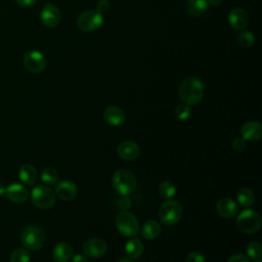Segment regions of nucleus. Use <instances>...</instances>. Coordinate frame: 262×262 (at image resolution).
Listing matches in <instances>:
<instances>
[{
  "label": "nucleus",
  "mask_w": 262,
  "mask_h": 262,
  "mask_svg": "<svg viewBox=\"0 0 262 262\" xmlns=\"http://www.w3.org/2000/svg\"><path fill=\"white\" fill-rule=\"evenodd\" d=\"M178 95L187 105L199 103L204 96L203 82L196 77H188L184 79L179 86Z\"/></svg>",
  "instance_id": "f257e3e1"
},
{
  "label": "nucleus",
  "mask_w": 262,
  "mask_h": 262,
  "mask_svg": "<svg viewBox=\"0 0 262 262\" xmlns=\"http://www.w3.org/2000/svg\"><path fill=\"white\" fill-rule=\"evenodd\" d=\"M112 183L115 190L121 195H129L136 188L137 181L131 171L126 169H120L114 173Z\"/></svg>",
  "instance_id": "f03ea898"
},
{
  "label": "nucleus",
  "mask_w": 262,
  "mask_h": 262,
  "mask_svg": "<svg viewBox=\"0 0 262 262\" xmlns=\"http://www.w3.org/2000/svg\"><path fill=\"white\" fill-rule=\"evenodd\" d=\"M20 242L26 249L37 251L41 249L45 243V233L36 225H28L21 230Z\"/></svg>",
  "instance_id": "7ed1b4c3"
},
{
  "label": "nucleus",
  "mask_w": 262,
  "mask_h": 262,
  "mask_svg": "<svg viewBox=\"0 0 262 262\" xmlns=\"http://www.w3.org/2000/svg\"><path fill=\"white\" fill-rule=\"evenodd\" d=\"M236 227L244 233H254L261 227V217L258 212L252 209L242 211L235 220Z\"/></svg>",
  "instance_id": "20e7f679"
},
{
  "label": "nucleus",
  "mask_w": 262,
  "mask_h": 262,
  "mask_svg": "<svg viewBox=\"0 0 262 262\" xmlns=\"http://www.w3.org/2000/svg\"><path fill=\"white\" fill-rule=\"evenodd\" d=\"M160 220L168 226L176 224L182 216V206L175 200H167L159 209Z\"/></svg>",
  "instance_id": "39448f33"
},
{
  "label": "nucleus",
  "mask_w": 262,
  "mask_h": 262,
  "mask_svg": "<svg viewBox=\"0 0 262 262\" xmlns=\"http://www.w3.org/2000/svg\"><path fill=\"white\" fill-rule=\"evenodd\" d=\"M116 227L124 236H134L139 231V222L134 214L122 211L116 217Z\"/></svg>",
  "instance_id": "423d86ee"
},
{
  "label": "nucleus",
  "mask_w": 262,
  "mask_h": 262,
  "mask_svg": "<svg viewBox=\"0 0 262 262\" xmlns=\"http://www.w3.org/2000/svg\"><path fill=\"white\" fill-rule=\"evenodd\" d=\"M31 200L36 207L46 210L55 204V193L48 186L39 184L32 189Z\"/></svg>",
  "instance_id": "0eeeda50"
},
{
  "label": "nucleus",
  "mask_w": 262,
  "mask_h": 262,
  "mask_svg": "<svg viewBox=\"0 0 262 262\" xmlns=\"http://www.w3.org/2000/svg\"><path fill=\"white\" fill-rule=\"evenodd\" d=\"M102 23V14L96 10H86L82 12L77 19L78 27L83 32L95 31L101 27Z\"/></svg>",
  "instance_id": "6e6552de"
},
{
  "label": "nucleus",
  "mask_w": 262,
  "mask_h": 262,
  "mask_svg": "<svg viewBox=\"0 0 262 262\" xmlns=\"http://www.w3.org/2000/svg\"><path fill=\"white\" fill-rule=\"evenodd\" d=\"M24 64L31 73L38 74L46 68V59L41 52L37 50H29L24 55Z\"/></svg>",
  "instance_id": "1a4fd4ad"
},
{
  "label": "nucleus",
  "mask_w": 262,
  "mask_h": 262,
  "mask_svg": "<svg viewBox=\"0 0 262 262\" xmlns=\"http://www.w3.org/2000/svg\"><path fill=\"white\" fill-rule=\"evenodd\" d=\"M107 251L106 243L98 237L87 239L83 244V252L87 257L96 259L102 257Z\"/></svg>",
  "instance_id": "9d476101"
},
{
  "label": "nucleus",
  "mask_w": 262,
  "mask_h": 262,
  "mask_svg": "<svg viewBox=\"0 0 262 262\" xmlns=\"http://www.w3.org/2000/svg\"><path fill=\"white\" fill-rule=\"evenodd\" d=\"M40 17H41V21L44 26L53 28L59 24L61 14H60L59 9L55 5H53L51 3H47L44 5V7L41 11Z\"/></svg>",
  "instance_id": "9b49d317"
},
{
  "label": "nucleus",
  "mask_w": 262,
  "mask_h": 262,
  "mask_svg": "<svg viewBox=\"0 0 262 262\" xmlns=\"http://www.w3.org/2000/svg\"><path fill=\"white\" fill-rule=\"evenodd\" d=\"M117 154L124 161H134L139 157L140 148L136 142L125 140L118 145Z\"/></svg>",
  "instance_id": "f8f14e48"
},
{
  "label": "nucleus",
  "mask_w": 262,
  "mask_h": 262,
  "mask_svg": "<svg viewBox=\"0 0 262 262\" xmlns=\"http://www.w3.org/2000/svg\"><path fill=\"white\" fill-rule=\"evenodd\" d=\"M242 138L245 140L256 141L262 136V125L258 121H248L241 128Z\"/></svg>",
  "instance_id": "ddd939ff"
},
{
  "label": "nucleus",
  "mask_w": 262,
  "mask_h": 262,
  "mask_svg": "<svg viewBox=\"0 0 262 262\" xmlns=\"http://www.w3.org/2000/svg\"><path fill=\"white\" fill-rule=\"evenodd\" d=\"M78 188L73 181L63 180L56 184L55 194L62 201H72L76 198Z\"/></svg>",
  "instance_id": "4468645a"
},
{
  "label": "nucleus",
  "mask_w": 262,
  "mask_h": 262,
  "mask_svg": "<svg viewBox=\"0 0 262 262\" xmlns=\"http://www.w3.org/2000/svg\"><path fill=\"white\" fill-rule=\"evenodd\" d=\"M5 193L7 194L8 199L16 204H20L27 201L28 199V190L27 188L17 182L10 183L6 188H5Z\"/></svg>",
  "instance_id": "2eb2a0df"
},
{
  "label": "nucleus",
  "mask_w": 262,
  "mask_h": 262,
  "mask_svg": "<svg viewBox=\"0 0 262 262\" xmlns=\"http://www.w3.org/2000/svg\"><path fill=\"white\" fill-rule=\"evenodd\" d=\"M249 17L247 11L242 7H234L230 10L228 14L229 25L236 30L244 29L248 24Z\"/></svg>",
  "instance_id": "dca6fc26"
},
{
  "label": "nucleus",
  "mask_w": 262,
  "mask_h": 262,
  "mask_svg": "<svg viewBox=\"0 0 262 262\" xmlns=\"http://www.w3.org/2000/svg\"><path fill=\"white\" fill-rule=\"evenodd\" d=\"M217 213L223 218H231L237 213V205L230 198H222L216 205Z\"/></svg>",
  "instance_id": "f3484780"
},
{
  "label": "nucleus",
  "mask_w": 262,
  "mask_h": 262,
  "mask_svg": "<svg viewBox=\"0 0 262 262\" xmlns=\"http://www.w3.org/2000/svg\"><path fill=\"white\" fill-rule=\"evenodd\" d=\"M104 121L112 126H120L125 121V114L119 106L111 105L103 112Z\"/></svg>",
  "instance_id": "a211bd4d"
},
{
  "label": "nucleus",
  "mask_w": 262,
  "mask_h": 262,
  "mask_svg": "<svg viewBox=\"0 0 262 262\" xmlns=\"http://www.w3.org/2000/svg\"><path fill=\"white\" fill-rule=\"evenodd\" d=\"M52 256L56 262H68L73 257V248L69 243L60 242L55 245Z\"/></svg>",
  "instance_id": "6ab92c4d"
},
{
  "label": "nucleus",
  "mask_w": 262,
  "mask_h": 262,
  "mask_svg": "<svg viewBox=\"0 0 262 262\" xmlns=\"http://www.w3.org/2000/svg\"><path fill=\"white\" fill-rule=\"evenodd\" d=\"M18 177L25 184L33 185L37 181L38 174L36 169L32 165L25 164L18 170Z\"/></svg>",
  "instance_id": "aec40b11"
},
{
  "label": "nucleus",
  "mask_w": 262,
  "mask_h": 262,
  "mask_svg": "<svg viewBox=\"0 0 262 262\" xmlns=\"http://www.w3.org/2000/svg\"><path fill=\"white\" fill-rule=\"evenodd\" d=\"M143 250H144L143 244L141 243L140 239L135 237L129 239L125 245V252L130 259L139 258L142 255Z\"/></svg>",
  "instance_id": "412c9836"
},
{
  "label": "nucleus",
  "mask_w": 262,
  "mask_h": 262,
  "mask_svg": "<svg viewBox=\"0 0 262 262\" xmlns=\"http://www.w3.org/2000/svg\"><path fill=\"white\" fill-rule=\"evenodd\" d=\"M161 233V225L156 220L146 221L141 227V235L145 239H154Z\"/></svg>",
  "instance_id": "4be33fe9"
},
{
  "label": "nucleus",
  "mask_w": 262,
  "mask_h": 262,
  "mask_svg": "<svg viewBox=\"0 0 262 262\" xmlns=\"http://www.w3.org/2000/svg\"><path fill=\"white\" fill-rule=\"evenodd\" d=\"M236 201L243 208H249L255 202V194L250 188L244 187L237 191Z\"/></svg>",
  "instance_id": "5701e85b"
},
{
  "label": "nucleus",
  "mask_w": 262,
  "mask_h": 262,
  "mask_svg": "<svg viewBox=\"0 0 262 262\" xmlns=\"http://www.w3.org/2000/svg\"><path fill=\"white\" fill-rule=\"evenodd\" d=\"M207 8H208L207 0H187L186 1V9L193 16L202 15L207 10Z\"/></svg>",
  "instance_id": "b1692460"
},
{
  "label": "nucleus",
  "mask_w": 262,
  "mask_h": 262,
  "mask_svg": "<svg viewBox=\"0 0 262 262\" xmlns=\"http://www.w3.org/2000/svg\"><path fill=\"white\" fill-rule=\"evenodd\" d=\"M159 193L163 199L169 200L176 193V186L172 181H163L159 185Z\"/></svg>",
  "instance_id": "393cba45"
},
{
  "label": "nucleus",
  "mask_w": 262,
  "mask_h": 262,
  "mask_svg": "<svg viewBox=\"0 0 262 262\" xmlns=\"http://www.w3.org/2000/svg\"><path fill=\"white\" fill-rule=\"evenodd\" d=\"M41 180L45 184L53 185L58 180V172L52 167H47L43 169L41 172Z\"/></svg>",
  "instance_id": "a878e982"
},
{
  "label": "nucleus",
  "mask_w": 262,
  "mask_h": 262,
  "mask_svg": "<svg viewBox=\"0 0 262 262\" xmlns=\"http://www.w3.org/2000/svg\"><path fill=\"white\" fill-rule=\"evenodd\" d=\"M246 251L248 256L253 260H258L262 256V246L259 242H256V241L249 243Z\"/></svg>",
  "instance_id": "bb28decb"
},
{
  "label": "nucleus",
  "mask_w": 262,
  "mask_h": 262,
  "mask_svg": "<svg viewBox=\"0 0 262 262\" xmlns=\"http://www.w3.org/2000/svg\"><path fill=\"white\" fill-rule=\"evenodd\" d=\"M10 262H30V254L25 248H17L11 253Z\"/></svg>",
  "instance_id": "cd10ccee"
},
{
  "label": "nucleus",
  "mask_w": 262,
  "mask_h": 262,
  "mask_svg": "<svg viewBox=\"0 0 262 262\" xmlns=\"http://www.w3.org/2000/svg\"><path fill=\"white\" fill-rule=\"evenodd\" d=\"M254 35L250 31H243L237 36V41L241 46L248 48L254 44Z\"/></svg>",
  "instance_id": "c85d7f7f"
},
{
  "label": "nucleus",
  "mask_w": 262,
  "mask_h": 262,
  "mask_svg": "<svg viewBox=\"0 0 262 262\" xmlns=\"http://www.w3.org/2000/svg\"><path fill=\"white\" fill-rule=\"evenodd\" d=\"M175 116L179 121H185L190 116V108L187 104L182 103L176 106L175 108Z\"/></svg>",
  "instance_id": "c756f323"
},
{
  "label": "nucleus",
  "mask_w": 262,
  "mask_h": 262,
  "mask_svg": "<svg viewBox=\"0 0 262 262\" xmlns=\"http://www.w3.org/2000/svg\"><path fill=\"white\" fill-rule=\"evenodd\" d=\"M185 262H206L204 256L196 251H193L188 254Z\"/></svg>",
  "instance_id": "7c9ffc66"
},
{
  "label": "nucleus",
  "mask_w": 262,
  "mask_h": 262,
  "mask_svg": "<svg viewBox=\"0 0 262 262\" xmlns=\"http://www.w3.org/2000/svg\"><path fill=\"white\" fill-rule=\"evenodd\" d=\"M246 147V140L244 138H235L232 141V148L234 151L241 152L245 149Z\"/></svg>",
  "instance_id": "2f4dec72"
},
{
  "label": "nucleus",
  "mask_w": 262,
  "mask_h": 262,
  "mask_svg": "<svg viewBox=\"0 0 262 262\" xmlns=\"http://www.w3.org/2000/svg\"><path fill=\"white\" fill-rule=\"evenodd\" d=\"M131 201H130V199L128 198V195H123L121 199H119V201H118V206H119V208L120 209H122V210H128L129 208H130V206H131Z\"/></svg>",
  "instance_id": "473e14b6"
},
{
  "label": "nucleus",
  "mask_w": 262,
  "mask_h": 262,
  "mask_svg": "<svg viewBox=\"0 0 262 262\" xmlns=\"http://www.w3.org/2000/svg\"><path fill=\"white\" fill-rule=\"evenodd\" d=\"M110 7V2L108 0H100L98 3H97V6H96V11H98L99 13H103L105 11H107Z\"/></svg>",
  "instance_id": "72a5a7b5"
},
{
  "label": "nucleus",
  "mask_w": 262,
  "mask_h": 262,
  "mask_svg": "<svg viewBox=\"0 0 262 262\" xmlns=\"http://www.w3.org/2000/svg\"><path fill=\"white\" fill-rule=\"evenodd\" d=\"M227 262H249V258L244 254H235L229 257Z\"/></svg>",
  "instance_id": "f704fd0d"
},
{
  "label": "nucleus",
  "mask_w": 262,
  "mask_h": 262,
  "mask_svg": "<svg viewBox=\"0 0 262 262\" xmlns=\"http://www.w3.org/2000/svg\"><path fill=\"white\" fill-rule=\"evenodd\" d=\"M37 0H15V2L21 7H30L36 3Z\"/></svg>",
  "instance_id": "c9c22d12"
},
{
  "label": "nucleus",
  "mask_w": 262,
  "mask_h": 262,
  "mask_svg": "<svg viewBox=\"0 0 262 262\" xmlns=\"http://www.w3.org/2000/svg\"><path fill=\"white\" fill-rule=\"evenodd\" d=\"M72 262H87V258L82 254H77L72 257Z\"/></svg>",
  "instance_id": "e433bc0d"
},
{
  "label": "nucleus",
  "mask_w": 262,
  "mask_h": 262,
  "mask_svg": "<svg viewBox=\"0 0 262 262\" xmlns=\"http://www.w3.org/2000/svg\"><path fill=\"white\" fill-rule=\"evenodd\" d=\"M207 2L216 6V5H219L222 2V0H207Z\"/></svg>",
  "instance_id": "4c0bfd02"
},
{
  "label": "nucleus",
  "mask_w": 262,
  "mask_h": 262,
  "mask_svg": "<svg viewBox=\"0 0 262 262\" xmlns=\"http://www.w3.org/2000/svg\"><path fill=\"white\" fill-rule=\"evenodd\" d=\"M117 262H133L131 259H128V258H120L117 260Z\"/></svg>",
  "instance_id": "58836bf2"
},
{
  "label": "nucleus",
  "mask_w": 262,
  "mask_h": 262,
  "mask_svg": "<svg viewBox=\"0 0 262 262\" xmlns=\"http://www.w3.org/2000/svg\"><path fill=\"white\" fill-rule=\"evenodd\" d=\"M5 193V187L0 183V196Z\"/></svg>",
  "instance_id": "ea45409f"
},
{
  "label": "nucleus",
  "mask_w": 262,
  "mask_h": 262,
  "mask_svg": "<svg viewBox=\"0 0 262 262\" xmlns=\"http://www.w3.org/2000/svg\"><path fill=\"white\" fill-rule=\"evenodd\" d=\"M255 262H262V261H261V260H260V259H258V260H256V261H255Z\"/></svg>",
  "instance_id": "a19ab883"
}]
</instances>
